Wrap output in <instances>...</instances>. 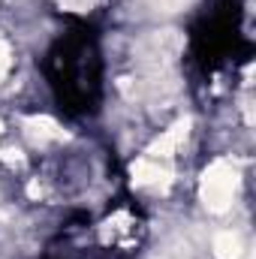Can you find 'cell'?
Segmentation results:
<instances>
[{
	"mask_svg": "<svg viewBox=\"0 0 256 259\" xmlns=\"http://www.w3.org/2000/svg\"><path fill=\"white\" fill-rule=\"evenodd\" d=\"M238 190V166L232 160H214L202 175V202L208 211H226Z\"/></svg>",
	"mask_w": 256,
	"mask_h": 259,
	"instance_id": "6da1fadb",
	"label": "cell"
},
{
	"mask_svg": "<svg viewBox=\"0 0 256 259\" xmlns=\"http://www.w3.org/2000/svg\"><path fill=\"white\" fill-rule=\"evenodd\" d=\"M172 181V169L160 166V160H151V157H142L133 163V184L139 187H166Z\"/></svg>",
	"mask_w": 256,
	"mask_h": 259,
	"instance_id": "7a4b0ae2",
	"label": "cell"
},
{
	"mask_svg": "<svg viewBox=\"0 0 256 259\" xmlns=\"http://www.w3.org/2000/svg\"><path fill=\"white\" fill-rule=\"evenodd\" d=\"M187 130H190V121L187 118H181V121H175L172 127L166 130L151 148H148V157L151 160H160V157H172L178 148H181V142L187 139Z\"/></svg>",
	"mask_w": 256,
	"mask_h": 259,
	"instance_id": "3957f363",
	"label": "cell"
},
{
	"mask_svg": "<svg viewBox=\"0 0 256 259\" xmlns=\"http://www.w3.org/2000/svg\"><path fill=\"white\" fill-rule=\"evenodd\" d=\"M24 130H27V136H30L33 142H39V145L66 139V133L58 127L52 118H27V121H24Z\"/></svg>",
	"mask_w": 256,
	"mask_h": 259,
	"instance_id": "277c9868",
	"label": "cell"
},
{
	"mask_svg": "<svg viewBox=\"0 0 256 259\" xmlns=\"http://www.w3.org/2000/svg\"><path fill=\"white\" fill-rule=\"evenodd\" d=\"M214 256L217 259H238L241 256V238L235 232H217L214 235Z\"/></svg>",
	"mask_w": 256,
	"mask_h": 259,
	"instance_id": "5b68a950",
	"label": "cell"
},
{
	"mask_svg": "<svg viewBox=\"0 0 256 259\" xmlns=\"http://www.w3.org/2000/svg\"><path fill=\"white\" fill-rule=\"evenodd\" d=\"M157 12H178V9H184L190 0H148Z\"/></svg>",
	"mask_w": 256,
	"mask_h": 259,
	"instance_id": "8992f818",
	"label": "cell"
},
{
	"mask_svg": "<svg viewBox=\"0 0 256 259\" xmlns=\"http://www.w3.org/2000/svg\"><path fill=\"white\" fill-rule=\"evenodd\" d=\"M0 157H3L9 166H24V157H21V151H15V148H6V151H0Z\"/></svg>",
	"mask_w": 256,
	"mask_h": 259,
	"instance_id": "52a82bcc",
	"label": "cell"
},
{
	"mask_svg": "<svg viewBox=\"0 0 256 259\" xmlns=\"http://www.w3.org/2000/svg\"><path fill=\"white\" fill-rule=\"evenodd\" d=\"M9 61H12V58H9V46L0 39V78L6 75V69H9Z\"/></svg>",
	"mask_w": 256,
	"mask_h": 259,
	"instance_id": "ba28073f",
	"label": "cell"
},
{
	"mask_svg": "<svg viewBox=\"0 0 256 259\" xmlns=\"http://www.w3.org/2000/svg\"><path fill=\"white\" fill-rule=\"evenodd\" d=\"M157 259H181V256H157Z\"/></svg>",
	"mask_w": 256,
	"mask_h": 259,
	"instance_id": "9c48e42d",
	"label": "cell"
},
{
	"mask_svg": "<svg viewBox=\"0 0 256 259\" xmlns=\"http://www.w3.org/2000/svg\"><path fill=\"white\" fill-rule=\"evenodd\" d=\"M0 130H3V124H0Z\"/></svg>",
	"mask_w": 256,
	"mask_h": 259,
	"instance_id": "30bf717a",
	"label": "cell"
}]
</instances>
